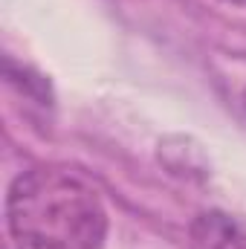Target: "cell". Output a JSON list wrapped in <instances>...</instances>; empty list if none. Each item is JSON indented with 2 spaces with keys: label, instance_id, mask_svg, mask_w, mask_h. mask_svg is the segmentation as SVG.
<instances>
[{
  "label": "cell",
  "instance_id": "cell-1",
  "mask_svg": "<svg viewBox=\"0 0 246 249\" xmlns=\"http://www.w3.org/2000/svg\"><path fill=\"white\" fill-rule=\"evenodd\" d=\"M9 249H102L107 209L78 171L35 165L6 194Z\"/></svg>",
  "mask_w": 246,
  "mask_h": 249
},
{
  "label": "cell",
  "instance_id": "cell-2",
  "mask_svg": "<svg viewBox=\"0 0 246 249\" xmlns=\"http://www.w3.org/2000/svg\"><path fill=\"white\" fill-rule=\"evenodd\" d=\"M191 249H246V226L223 212H200L188 226Z\"/></svg>",
  "mask_w": 246,
  "mask_h": 249
},
{
  "label": "cell",
  "instance_id": "cell-3",
  "mask_svg": "<svg viewBox=\"0 0 246 249\" xmlns=\"http://www.w3.org/2000/svg\"><path fill=\"white\" fill-rule=\"evenodd\" d=\"M229 3H235V6H246V0H229Z\"/></svg>",
  "mask_w": 246,
  "mask_h": 249
},
{
  "label": "cell",
  "instance_id": "cell-4",
  "mask_svg": "<svg viewBox=\"0 0 246 249\" xmlns=\"http://www.w3.org/2000/svg\"><path fill=\"white\" fill-rule=\"evenodd\" d=\"M244 107H246V93H244Z\"/></svg>",
  "mask_w": 246,
  "mask_h": 249
}]
</instances>
